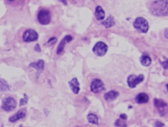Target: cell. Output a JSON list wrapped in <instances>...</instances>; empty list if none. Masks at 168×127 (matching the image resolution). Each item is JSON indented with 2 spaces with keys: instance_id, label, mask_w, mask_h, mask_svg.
Listing matches in <instances>:
<instances>
[{
  "instance_id": "obj_1",
  "label": "cell",
  "mask_w": 168,
  "mask_h": 127,
  "mask_svg": "<svg viewBox=\"0 0 168 127\" xmlns=\"http://www.w3.org/2000/svg\"><path fill=\"white\" fill-rule=\"evenodd\" d=\"M150 11L156 16H168V0H155L150 5Z\"/></svg>"
},
{
  "instance_id": "obj_2",
  "label": "cell",
  "mask_w": 168,
  "mask_h": 127,
  "mask_svg": "<svg viewBox=\"0 0 168 127\" xmlns=\"http://www.w3.org/2000/svg\"><path fill=\"white\" fill-rule=\"evenodd\" d=\"M133 26L138 32L146 33L149 29V25L146 19L142 17H138L135 19Z\"/></svg>"
},
{
  "instance_id": "obj_3",
  "label": "cell",
  "mask_w": 168,
  "mask_h": 127,
  "mask_svg": "<svg viewBox=\"0 0 168 127\" xmlns=\"http://www.w3.org/2000/svg\"><path fill=\"white\" fill-rule=\"evenodd\" d=\"M37 19L39 24L47 25L51 21V14L49 10L43 8L39 10L37 16Z\"/></svg>"
},
{
  "instance_id": "obj_4",
  "label": "cell",
  "mask_w": 168,
  "mask_h": 127,
  "mask_svg": "<svg viewBox=\"0 0 168 127\" xmlns=\"http://www.w3.org/2000/svg\"><path fill=\"white\" fill-rule=\"evenodd\" d=\"M107 45L102 42H97L92 49L93 53L99 57H102L105 55L107 52Z\"/></svg>"
},
{
  "instance_id": "obj_5",
  "label": "cell",
  "mask_w": 168,
  "mask_h": 127,
  "mask_svg": "<svg viewBox=\"0 0 168 127\" xmlns=\"http://www.w3.org/2000/svg\"><path fill=\"white\" fill-rule=\"evenodd\" d=\"M17 103L13 98L7 97L2 101V108L6 111L10 112L15 110L16 107Z\"/></svg>"
},
{
  "instance_id": "obj_6",
  "label": "cell",
  "mask_w": 168,
  "mask_h": 127,
  "mask_svg": "<svg viewBox=\"0 0 168 127\" xmlns=\"http://www.w3.org/2000/svg\"><path fill=\"white\" fill-rule=\"evenodd\" d=\"M90 90L93 93L97 94L106 90L105 84L100 79H94L91 83Z\"/></svg>"
},
{
  "instance_id": "obj_7",
  "label": "cell",
  "mask_w": 168,
  "mask_h": 127,
  "mask_svg": "<svg viewBox=\"0 0 168 127\" xmlns=\"http://www.w3.org/2000/svg\"><path fill=\"white\" fill-rule=\"evenodd\" d=\"M22 38L24 42L26 43L35 42L38 39V34L33 29H28L23 34Z\"/></svg>"
},
{
  "instance_id": "obj_8",
  "label": "cell",
  "mask_w": 168,
  "mask_h": 127,
  "mask_svg": "<svg viewBox=\"0 0 168 127\" xmlns=\"http://www.w3.org/2000/svg\"><path fill=\"white\" fill-rule=\"evenodd\" d=\"M143 80L144 76L143 75H139L138 76L136 75H131L128 77V85L130 88H134L138 84L143 82Z\"/></svg>"
},
{
  "instance_id": "obj_9",
  "label": "cell",
  "mask_w": 168,
  "mask_h": 127,
  "mask_svg": "<svg viewBox=\"0 0 168 127\" xmlns=\"http://www.w3.org/2000/svg\"><path fill=\"white\" fill-rule=\"evenodd\" d=\"M154 103L161 116L165 115L167 113V109L168 108L167 103L161 99H155L154 100Z\"/></svg>"
},
{
  "instance_id": "obj_10",
  "label": "cell",
  "mask_w": 168,
  "mask_h": 127,
  "mask_svg": "<svg viewBox=\"0 0 168 127\" xmlns=\"http://www.w3.org/2000/svg\"><path fill=\"white\" fill-rule=\"evenodd\" d=\"M72 40H73V37L69 34L66 35L64 38H63V39L61 40L60 43H59L58 46L57 52H56L57 54L59 55L62 53L64 50L65 47L66 43H70Z\"/></svg>"
},
{
  "instance_id": "obj_11",
  "label": "cell",
  "mask_w": 168,
  "mask_h": 127,
  "mask_svg": "<svg viewBox=\"0 0 168 127\" xmlns=\"http://www.w3.org/2000/svg\"><path fill=\"white\" fill-rule=\"evenodd\" d=\"M26 108L20 109L16 113L10 117L8 120L11 122H16L18 120L24 118L26 115Z\"/></svg>"
},
{
  "instance_id": "obj_12",
  "label": "cell",
  "mask_w": 168,
  "mask_h": 127,
  "mask_svg": "<svg viewBox=\"0 0 168 127\" xmlns=\"http://www.w3.org/2000/svg\"><path fill=\"white\" fill-rule=\"evenodd\" d=\"M70 89L75 94H78L80 91V87H79V83L78 79L75 77L70 80L68 82Z\"/></svg>"
},
{
  "instance_id": "obj_13",
  "label": "cell",
  "mask_w": 168,
  "mask_h": 127,
  "mask_svg": "<svg viewBox=\"0 0 168 127\" xmlns=\"http://www.w3.org/2000/svg\"><path fill=\"white\" fill-rule=\"evenodd\" d=\"M119 95L118 92L115 90L110 91L104 95V98L107 102H111L117 99V98L119 96Z\"/></svg>"
},
{
  "instance_id": "obj_14",
  "label": "cell",
  "mask_w": 168,
  "mask_h": 127,
  "mask_svg": "<svg viewBox=\"0 0 168 127\" xmlns=\"http://www.w3.org/2000/svg\"><path fill=\"white\" fill-rule=\"evenodd\" d=\"M135 101L138 104L146 103L149 101V97L146 93H139L135 98Z\"/></svg>"
},
{
  "instance_id": "obj_15",
  "label": "cell",
  "mask_w": 168,
  "mask_h": 127,
  "mask_svg": "<svg viewBox=\"0 0 168 127\" xmlns=\"http://www.w3.org/2000/svg\"><path fill=\"white\" fill-rule=\"evenodd\" d=\"M29 67L35 68L37 70L38 72L42 71L44 70V61L43 60H39L37 62H33L29 65Z\"/></svg>"
},
{
  "instance_id": "obj_16",
  "label": "cell",
  "mask_w": 168,
  "mask_h": 127,
  "mask_svg": "<svg viewBox=\"0 0 168 127\" xmlns=\"http://www.w3.org/2000/svg\"><path fill=\"white\" fill-rule=\"evenodd\" d=\"M95 16L97 20H102L105 18V12L101 6H97L96 7Z\"/></svg>"
},
{
  "instance_id": "obj_17",
  "label": "cell",
  "mask_w": 168,
  "mask_h": 127,
  "mask_svg": "<svg viewBox=\"0 0 168 127\" xmlns=\"http://www.w3.org/2000/svg\"><path fill=\"white\" fill-rule=\"evenodd\" d=\"M141 64L144 67H148L152 64V59L148 55L143 54L140 58Z\"/></svg>"
},
{
  "instance_id": "obj_18",
  "label": "cell",
  "mask_w": 168,
  "mask_h": 127,
  "mask_svg": "<svg viewBox=\"0 0 168 127\" xmlns=\"http://www.w3.org/2000/svg\"><path fill=\"white\" fill-rule=\"evenodd\" d=\"M102 24L107 28L111 27L115 25V18L112 16H110L105 21L102 22Z\"/></svg>"
},
{
  "instance_id": "obj_19",
  "label": "cell",
  "mask_w": 168,
  "mask_h": 127,
  "mask_svg": "<svg viewBox=\"0 0 168 127\" xmlns=\"http://www.w3.org/2000/svg\"><path fill=\"white\" fill-rule=\"evenodd\" d=\"M87 119L90 123L95 125L99 124V118L95 114L89 113L87 116Z\"/></svg>"
},
{
  "instance_id": "obj_20",
  "label": "cell",
  "mask_w": 168,
  "mask_h": 127,
  "mask_svg": "<svg viewBox=\"0 0 168 127\" xmlns=\"http://www.w3.org/2000/svg\"><path fill=\"white\" fill-rule=\"evenodd\" d=\"M0 90L2 92L10 90V87L7 82L2 79H0Z\"/></svg>"
},
{
  "instance_id": "obj_21",
  "label": "cell",
  "mask_w": 168,
  "mask_h": 127,
  "mask_svg": "<svg viewBox=\"0 0 168 127\" xmlns=\"http://www.w3.org/2000/svg\"><path fill=\"white\" fill-rule=\"evenodd\" d=\"M125 121L126 120H123L120 118V119H117L115 123V126L117 127H127V125Z\"/></svg>"
},
{
  "instance_id": "obj_22",
  "label": "cell",
  "mask_w": 168,
  "mask_h": 127,
  "mask_svg": "<svg viewBox=\"0 0 168 127\" xmlns=\"http://www.w3.org/2000/svg\"><path fill=\"white\" fill-rule=\"evenodd\" d=\"M28 100H29L28 96L26 94H24V97L20 100V102H19V106H20V107H22V106L26 105L28 102Z\"/></svg>"
},
{
  "instance_id": "obj_23",
  "label": "cell",
  "mask_w": 168,
  "mask_h": 127,
  "mask_svg": "<svg viewBox=\"0 0 168 127\" xmlns=\"http://www.w3.org/2000/svg\"><path fill=\"white\" fill-rule=\"evenodd\" d=\"M57 42V39L56 38H52L48 40L47 43L48 45H52L56 43Z\"/></svg>"
},
{
  "instance_id": "obj_24",
  "label": "cell",
  "mask_w": 168,
  "mask_h": 127,
  "mask_svg": "<svg viewBox=\"0 0 168 127\" xmlns=\"http://www.w3.org/2000/svg\"><path fill=\"white\" fill-rule=\"evenodd\" d=\"M160 63L165 70H168V60H166L164 62H161Z\"/></svg>"
},
{
  "instance_id": "obj_25",
  "label": "cell",
  "mask_w": 168,
  "mask_h": 127,
  "mask_svg": "<svg viewBox=\"0 0 168 127\" xmlns=\"http://www.w3.org/2000/svg\"><path fill=\"white\" fill-rule=\"evenodd\" d=\"M155 127H163L164 126V124L161 122L160 121H157L155 123Z\"/></svg>"
},
{
  "instance_id": "obj_26",
  "label": "cell",
  "mask_w": 168,
  "mask_h": 127,
  "mask_svg": "<svg viewBox=\"0 0 168 127\" xmlns=\"http://www.w3.org/2000/svg\"><path fill=\"white\" fill-rule=\"evenodd\" d=\"M34 49H35V51H37V52H41V48H40V46H39V44H37L35 45Z\"/></svg>"
},
{
  "instance_id": "obj_27",
  "label": "cell",
  "mask_w": 168,
  "mask_h": 127,
  "mask_svg": "<svg viewBox=\"0 0 168 127\" xmlns=\"http://www.w3.org/2000/svg\"><path fill=\"white\" fill-rule=\"evenodd\" d=\"M120 118L123 120H126L127 119V116L125 114H121L120 115Z\"/></svg>"
},
{
  "instance_id": "obj_28",
  "label": "cell",
  "mask_w": 168,
  "mask_h": 127,
  "mask_svg": "<svg viewBox=\"0 0 168 127\" xmlns=\"http://www.w3.org/2000/svg\"><path fill=\"white\" fill-rule=\"evenodd\" d=\"M164 36L166 38L168 39V30H166L165 31Z\"/></svg>"
},
{
  "instance_id": "obj_29",
  "label": "cell",
  "mask_w": 168,
  "mask_h": 127,
  "mask_svg": "<svg viewBox=\"0 0 168 127\" xmlns=\"http://www.w3.org/2000/svg\"><path fill=\"white\" fill-rule=\"evenodd\" d=\"M59 1L61 2H62L63 4H64L65 5H67V0H59Z\"/></svg>"
},
{
  "instance_id": "obj_30",
  "label": "cell",
  "mask_w": 168,
  "mask_h": 127,
  "mask_svg": "<svg viewBox=\"0 0 168 127\" xmlns=\"http://www.w3.org/2000/svg\"><path fill=\"white\" fill-rule=\"evenodd\" d=\"M166 88H167V90H168V84H167L166 85Z\"/></svg>"
},
{
  "instance_id": "obj_31",
  "label": "cell",
  "mask_w": 168,
  "mask_h": 127,
  "mask_svg": "<svg viewBox=\"0 0 168 127\" xmlns=\"http://www.w3.org/2000/svg\"><path fill=\"white\" fill-rule=\"evenodd\" d=\"M8 1H11V2H12L13 1H15V0H8Z\"/></svg>"
},
{
  "instance_id": "obj_32",
  "label": "cell",
  "mask_w": 168,
  "mask_h": 127,
  "mask_svg": "<svg viewBox=\"0 0 168 127\" xmlns=\"http://www.w3.org/2000/svg\"><path fill=\"white\" fill-rule=\"evenodd\" d=\"M19 127H23L22 126V125H20V126H19Z\"/></svg>"
},
{
  "instance_id": "obj_33",
  "label": "cell",
  "mask_w": 168,
  "mask_h": 127,
  "mask_svg": "<svg viewBox=\"0 0 168 127\" xmlns=\"http://www.w3.org/2000/svg\"></svg>"
}]
</instances>
